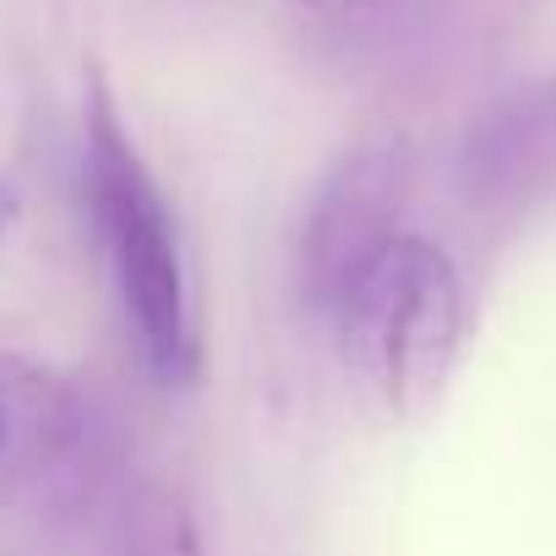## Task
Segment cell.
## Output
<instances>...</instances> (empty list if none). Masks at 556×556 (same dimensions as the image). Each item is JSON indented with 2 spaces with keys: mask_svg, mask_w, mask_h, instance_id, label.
Returning <instances> with one entry per match:
<instances>
[{
  "mask_svg": "<svg viewBox=\"0 0 556 556\" xmlns=\"http://www.w3.org/2000/svg\"><path fill=\"white\" fill-rule=\"evenodd\" d=\"M88 131H83V197L88 218L99 229L104 262L115 273V290L126 306V323L142 344L148 371L164 388H186L202 371V339L191 312V278L175 213L142 164L131 131L121 126V110L104 88V77L88 83Z\"/></svg>",
  "mask_w": 556,
  "mask_h": 556,
  "instance_id": "1",
  "label": "cell"
},
{
  "mask_svg": "<svg viewBox=\"0 0 556 556\" xmlns=\"http://www.w3.org/2000/svg\"><path fill=\"white\" fill-rule=\"evenodd\" d=\"M350 355L399 420H420L464 344V285L442 245L399 235L339 312Z\"/></svg>",
  "mask_w": 556,
  "mask_h": 556,
  "instance_id": "2",
  "label": "cell"
},
{
  "mask_svg": "<svg viewBox=\"0 0 556 556\" xmlns=\"http://www.w3.org/2000/svg\"><path fill=\"white\" fill-rule=\"evenodd\" d=\"M404 191H409V159L399 142H361L328 169L301 229L306 306L339 323V312L355 301V290L399 240Z\"/></svg>",
  "mask_w": 556,
  "mask_h": 556,
  "instance_id": "3",
  "label": "cell"
},
{
  "mask_svg": "<svg viewBox=\"0 0 556 556\" xmlns=\"http://www.w3.org/2000/svg\"><path fill=\"white\" fill-rule=\"evenodd\" d=\"M458 191L480 218H518L556 197V83L518 88L475 115L458 148Z\"/></svg>",
  "mask_w": 556,
  "mask_h": 556,
  "instance_id": "4",
  "label": "cell"
},
{
  "mask_svg": "<svg viewBox=\"0 0 556 556\" xmlns=\"http://www.w3.org/2000/svg\"><path fill=\"white\" fill-rule=\"evenodd\" d=\"M83 442V404L61 371L0 350V513L34 496Z\"/></svg>",
  "mask_w": 556,
  "mask_h": 556,
  "instance_id": "5",
  "label": "cell"
},
{
  "mask_svg": "<svg viewBox=\"0 0 556 556\" xmlns=\"http://www.w3.org/2000/svg\"><path fill=\"white\" fill-rule=\"evenodd\" d=\"M126 556H207L197 513L180 485L148 480L126 507Z\"/></svg>",
  "mask_w": 556,
  "mask_h": 556,
  "instance_id": "6",
  "label": "cell"
},
{
  "mask_svg": "<svg viewBox=\"0 0 556 556\" xmlns=\"http://www.w3.org/2000/svg\"><path fill=\"white\" fill-rule=\"evenodd\" d=\"M290 7H301L312 17H361L366 7H377V0H290Z\"/></svg>",
  "mask_w": 556,
  "mask_h": 556,
  "instance_id": "7",
  "label": "cell"
},
{
  "mask_svg": "<svg viewBox=\"0 0 556 556\" xmlns=\"http://www.w3.org/2000/svg\"><path fill=\"white\" fill-rule=\"evenodd\" d=\"M12 218H17V191H12L7 180H0V235L12 229Z\"/></svg>",
  "mask_w": 556,
  "mask_h": 556,
  "instance_id": "8",
  "label": "cell"
}]
</instances>
